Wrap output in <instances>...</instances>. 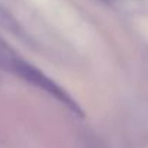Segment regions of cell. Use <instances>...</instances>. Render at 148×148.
<instances>
[{
  "label": "cell",
  "mask_w": 148,
  "mask_h": 148,
  "mask_svg": "<svg viewBox=\"0 0 148 148\" xmlns=\"http://www.w3.org/2000/svg\"><path fill=\"white\" fill-rule=\"evenodd\" d=\"M0 26L7 29L9 32L17 35V36H26L23 27L20 26V23L16 20V17L0 3Z\"/></svg>",
  "instance_id": "obj_2"
},
{
  "label": "cell",
  "mask_w": 148,
  "mask_h": 148,
  "mask_svg": "<svg viewBox=\"0 0 148 148\" xmlns=\"http://www.w3.org/2000/svg\"><path fill=\"white\" fill-rule=\"evenodd\" d=\"M7 62L10 65V68L26 82L32 84L33 86L45 91L49 97L55 98L58 102H60L62 105H65L69 111H72L75 115L78 116H84V111L79 106V103L72 98V95L63 89L59 84H56L52 78L48 75H45L40 69H38L36 66H33L32 63L26 62L25 59L19 58L17 55L10 53L7 56Z\"/></svg>",
  "instance_id": "obj_1"
}]
</instances>
